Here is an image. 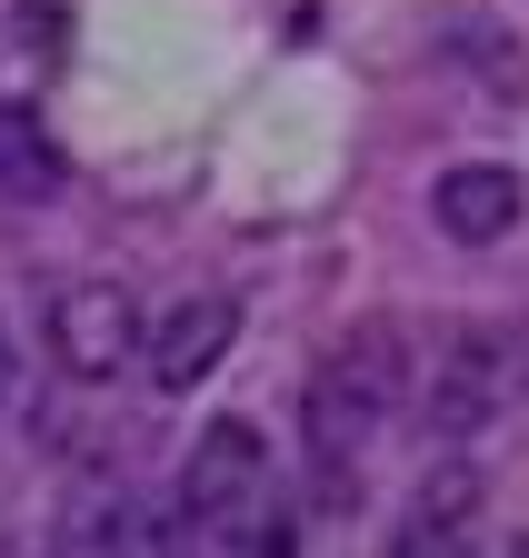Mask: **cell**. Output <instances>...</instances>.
I'll return each instance as SVG.
<instances>
[{"label":"cell","instance_id":"1","mask_svg":"<svg viewBox=\"0 0 529 558\" xmlns=\"http://www.w3.org/2000/svg\"><path fill=\"white\" fill-rule=\"evenodd\" d=\"M389 409H400V339L389 329H360L350 349L320 360V379L300 399V459H310V499L320 509H350L360 459L389 429Z\"/></svg>","mask_w":529,"mask_h":558},{"label":"cell","instance_id":"2","mask_svg":"<svg viewBox=\"0 0 529 558\" xmlns=\"http://www.w3.org/2000/svg\"><path fill=\"white\" fill-rule=\"evenodd\" d=\"M170 519L201 538V558H250L260 548V529H270L280 509H270V449H260L250 418H211L201 429V449L180 459Z\"/></svg>","mask_w":529,"mask_h":558},{"label":"cell","instance_id":"3","mask_svg":"<svg viewBox=\"0 0 529 558\" xmlns=\"http://www.w3.org/2000/svg\"><path fill=\"white\" fill-rule=\"evenodd\" d=\"M509 399H519V339L509 329H449L440 360H430V379H420L430 439H480V429H500Z\"/></svg>","mask_w":529,"mask_h":558},{"label":"cell","instance_id":"4","mask_svg":"<svg viewBox=\"0 0 529 558\" xmlns=\"http://www.w3.org/2000/svg\"><path fill=\"white\" fill-rule=\"evenodd\" d=\"M40 339H50V369H60V379L100 389V379H120V369L151 349V319H141V300H130L120 279H71V290L50 300Z\"/></svg>","mask_w":529,"mask_h":558},{"label":"cell","instance_id":"5","mask_svg":"<svg viewBox=\"0 0 529 558\" xmlns=\"http://www.w3.org/2000/svg\"><path fill=\"white\" fill-rule=\"evenodd\" d=\"M230 339H240V310H230V290H190V300H170L160 310V329H151V389L160 399H190L220 360H230Z\"/></svg>","mask_w":529,"mask_h":558},{"label":"cell","instance_id":"6","mask_svg":"<svg viewBox=\"0 0 529 558\" xmlns=\"http://www.w3.org/2000/svg\"><path fill=\"white\" fill-rule=\"evenodd\" d=\"M141 548H151V509L120 478H81L50 519V558H141Z\"/></svg>","mask_w":529,"mask_h":558},{"label":"cell","instance_id":"7","mask_svg":"<svg viewBox=\"0 0 529 558\" xmlns=\"http://www.w3.org/2000/svg\"><path fill=\"white\" fill-rule=\"evenodd\" d=\"M430 209H440V230H449L459 250H490V240H509V230H519L529 190H519V170H509V160H459V170H440Z\"/></svg>","mask_w":529,"mask_h":558},{"label":"cell","instance_id":"8","mask_svg":"<svg viewBox=\"0 0 529 558\" xmlns=\"http://www.w3.org/2000/svg\"><path fill=\"white\" fill-rule=\"evenodd\" d=\"M470 529H480V478L470 469H430L380 558H470Z\"/></svg>","mask_w":529,"mask_h":558},{"label":"cell","instance_id":"9","mask_svg":"<svg viewBox=\"0 0 529 558\" xmlns=\"http://www.w3.org/2000/svg\"><path fill=\"white\" fill-rule=\"evenodd\" d=\"M0 199H11V209L60 199V150H50V130L21 100H0Z\"/></svg>","mask_w":529,"mask_h":558},{"label":"cell","instance_id":"10","mask_svg":"<svg viewBox=\"0 0 529 558\" xmlns=\"http://www.w3.org/2000/svg\"><path fill=\"white\" fill-rule=\"evenodd\" d=\"M11 399H21V339L0 329V418H11Z\"/></svg>","mask_w":529,"mask_h":558},{"label":"cell","instance_id":"11","mask_svg":"<svg viewBox=\"0 0 529 558\" xmlns=\"http://www.w3.org/2000/svg\"><path fill=\"white\" fill-rule=\"evenodd\" d=\"M250 558H300V538H290V519H270V529H260V548Z\"/></svg>","mask_w":529,"mask_h":558},{"label":"cell","instance_id":"12","mask_svg":"<svg viewBox=\"0 0 529 558\" xmlns=\"http://www.w3.org/2000/svg\"><path fill=\"white\" fill-rule=\"evenodd\" d=\"M509 558H529V529H519V538H509Z\"/></svg>","mask_w":529,"mask_h":558}]
</instances>
